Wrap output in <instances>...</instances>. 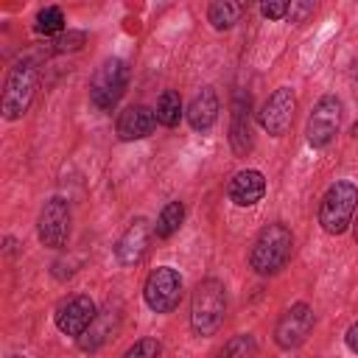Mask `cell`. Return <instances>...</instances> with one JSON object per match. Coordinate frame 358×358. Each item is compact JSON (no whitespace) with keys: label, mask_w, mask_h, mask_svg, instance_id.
<instances>
[{"label":"cell","mask_w":358,"mask_h":358,"mask_svg":"<svg viewBox=\"0 0 358 358\" xmlns=\"http://www.w3.org/2000/svg\"><path fill=\"white\" fill-rule=\"evenodd\" d=\"M291 255H294V232L282 221H274L257 232L249 249V268L260 277H274L288 266Z\"/></svg>","instance_id":"obj_1"},{"label":"cell","mask_w":358,"mask_h":358,"mask_svg":"<svg viewBox=\"0 0 358 358\" xmlns=\"http://www.w3.org/2000/svg\"><path fill=\"white\" fill-rule=\"evenodd\" d=\"M227 316V288L221 280L207 277L193 288L190 296V330L196 336H213Z\"/></svg>","instance_id":"obj_2"},{"label":"cell","mask_w":358,"mask_h":358,"mask_svg":"<svg viewBox=\"0 0 358 358\" xmlns=\"http://www.w3.org/2000/svg\"><path fill=\"white\" fill-rule=\"evenodd\" d=\"M36 81H39V70H36L34 59L14 62V67L6 76L3 101H0V112L6 120H20L28 112V106L36 95Z\"/></svg>","instance_id":"obj_3"},{"label":"cell","mask_w":358,"mask_h":358,"mask_svg":"<svg viewBox=\"0 0 358 358\" xmlns=\"http://www.w3.org/2000/svg\"><path fill=\"white\" fill-rule=\"evenodd\" d=\"M355 207H358V187L347 179L333 182L319 201V227L327 235H344L352 227Z\"/></svg>","instance_id":"obj_4"},{"label":"cell","mask_w":358,"mask_h":358,"mask_svg":"<svg viewBox=\"0 0 358 358\" xmlns=\"http://www.w3.org/2000/svg\"><path fill=\"white\" fill-rule=\"evenodd\" d=\"M126 87H129L126 62L123 59H106L90 81V101H92L95 109L112 112L117 106V101L126 95Z\"/></svg>","instance_id":"obj_5"},{"label":"cell","mask_w":358,"mask_h":358,"mask_svg":"<svg viewBox=\"0 0 358 358\" xmlns=\"http://www.w3.org/2000/svg\"><path fill=\"white\" fill-rule=\"evenodd\" d=\"M143 299L151 313H171L182 299V274L173 266H157L143 282Z\"/></svg>","instance_id":"obj_6"},{"label":"cell","mask_w":358,"mask_h":358,"mask_svg":"<svg viewBox=\"0 0 358 358\" xmlns=\"http://www.w3.org/2000/svg\"><path fill=\"white\" fill-rule=\"evenodd\" d=\"M70 201L62 196H50L36 218V238L48 249H64L70 241Z\"/></svg>","instance_id":"obj_7"},{"label":"cell","mask_w":358,"mask_h":358,"mask_svg":"<svg viewBox=\"0 0 358 358\" xmlns=\"http://www.w3.org/2000/svg\"><path fill=\"white\" fill-rule=\"evenodd\" d=\"M313 324H316L313 308L308 302H294L280 313L274 324V344L280 350H296L308 341V336L313 333Z\"/></svg>","instance_id":"obj_8"},{"label":"cell","mask_w":358,"mask_h":358,"mask_svg":"<svg viewBox=\"0 0 358 358\" xmlns=\"http://www.w3.org/2000/svg\"><path fill=\"white\" fill-rule=\"evenodd\" d=\"M338 123H341V101L336 95H322L316 101V106L308 115L305 123V140L313 148H327L333 143V137L338 134Z\"/></svg>","instance_id":"obj_9"},{"label":"cell","mask_w":358,"mask_h":358,"mask_svg":"<svg viewBox=\"0 0 358 358\" xmlns=\"http://www.w3.org/2000/svg\"><path fill=\"white\" fill-rule=\"evenodd\" d=\"M296 112V95L291 87H277L257 112V123L271 137H285Z\"/></svg>","instance_id":"obj_10"},{"label":"cell","mask_w":358,"mask_h":358,"mask_svg":"<svg viewBox=\"0 0 358 358\" xmlns=\"http://www.w3.org/2000/svg\"><path fill=\"white\" fill-rule=\"evenodd\" d=\"M98 316V308L92 302L90 294H73L67 296L56 313H53V322H56V330L62 336H73V338H81L87 333V327L95 322Z\"/></svg>","instance_id":"obj_11"},{"label":"cell","mask_w":358,"mask_h":358,"mask_svg":"<svg viewBox=\"0 0 358 358\" xmlns=\"http://www.w3.org/2000/svg\"><path fill=\"white\" fill-rule=\"evenodd\" d=\"M229 109V145L238 157H246L252 151V95L238 90Z\"/></svg>","instance_id":"obj_12"},{"label":"cell","mask_w":358,"mask_h":358,"mask_svg":"<svg viewBox=\"0 0 358 358\" xmlns=\"http://www.w3.org/2000/svg\"><path fill=\"white\" fill-rule=\"evenodd\" d=\"M151 235H154L151 224H148L145 218H134V221L123 229V235L117 238V243H115V257H117V263H120V266H137V263L145 257V252H148Z\"/></svg>","instance_id":"obj_13"},{"label":"cell","mask_w":358,"mask_h":358,"mask_svg":"<svg viewBox=\"0 0 358 358\" xmlns=\"http://www.w3.org/2000/svg\"><path fill=\"white\" fill-rule=\"evenodd\" d=\"M227 196L235 207H255L266 196V176L257 168H243L229 179Z\"/></svg>","instance_id":"obj_14"},{"label":"cell","mask_w":358,"mask_h":358,"mask_svg":"<svg viewBox=\"0 0 358 358\" xmlns=\"http://www.w3.org/2000/svg\"><path fill=\"white\" fill-rule=\"evenodd\" d=\"M157 129V115H154V109H148V106H126L120 115H117V120H115V134L123 140V143H129V140H143V137H148L151 131Z\"/></svg>","instance_id":"obj_15"},{"label":"cell","mask_w":358,"mask_h":358,"mask_svg":"<svg viewBox=\"0 0 358 358\" xmlns=\"http://www.w3.org/2000/svg\"><path fill=\"white\" fill-rule=\"evenodd\" d=\"M187 123L193 131H210L218 120V95L213 87H201L190 103H187V112H185Z\"/></svg>","instance_id":"obj_16"},{"label":"cell","mask_w":358,"mask_h":358,"mask_svg":"<svg viewBox=\"0 0 358 358\" xmlns=\"http://www.w3.org/2000/svg\"><path fill=\"white\" fill-rule=\"evenodd\" d=\"M117 324H120V313H117L115 308L101 310V313L95 316V322L87 327V333L78 338V347H81L84 352H95V350H101V347L112 338V333L117 330Z\"/></svg>","instance_id":"obj_17"},{"label":"cell","mask_w":358,"mask_h":358,"mask_svg":"<svg viewBox=\"0 0 358 358\" xmlns=\"http://www.w3.org/2000/svg\"><path fill=\"white\" fill-rule=\"evenodd\" d=\"M246 11V6L243 3H232V0H215V3H210L207 6V22L215 28V31H229L238 20H241V14Z\"/></svg>","instance_id":"obj_18"},{"label":"cell","mask_w":358,"mask_h":358,"mask_svg":"<svg viewBox=\"0 0 358 358\" xmlns=\"http://www.w3.org/2000/svg\"><path fill=\"white\" fill-rule=\"evenodd\" d=\"M154 115H157V123L165 126V129L179 126V120H182V115H185V112H182V98H179V92H176V90H162V95L157 98Z\"/></svg>","instance_id":"obj_19"},{"label":"cell","mask_w":358,"mask_h":358,"mask_svg":"<svg viewBox=\"0 0 358 358\" xmlns=\"http://www.w3.org/2000/svg\"><path fill=\"white\" fill-rule=\"evenodd\" d=\"M182 221H185V204H182V201H168V204L159 210V215H157L154 235H157L159 241H168L171 235L179 232Z\"/></svg>","instance_id":"obj_20"},{"label":"cell","mask_w":358,"mask_h":358,"mask_svg":"<svg viewBox=\"0 0 358 358\" xmlns=\"http://www.w3.org/2000/svg\"><path fill=\"white\" fill-rule=\"evenodd\" d=\"M215 358H257V341L252 333H238L224 341V347L215 352Z\"/></svg>","instance_id":"obj_21"},{"label":"cell","mask_w":358,"mask_h":358,"mask_svg":"<svg viewBox=\"0 0 358 358\" xmlns=\"http://www.w3.org/2000/svg\"><path fill=\"white\" fill-rule=\"evenodd\" d=\"M34 31L42 34V36H59L64 34V11L59 6H45L36 11V20H34Z\"/></svg>","instance_id":"obj_22"},{"label":"cell","mask_w":358,"mask_h":358,"mask_svg":"<svg viewBox=\"0 0 358 358\" xmlns=\"http://www.w3.org/2000/svg\"><path fill=\"white\" fill-rule=\"evenodd\" d=\"M84 42H87L84 31H67V34H59L48 42V53H73V50H81Z\"/></svg>","instance_id":"obj_23"},{"label":"cell","mask_w":358,"mask_h":358,"mask_svg":"<svg viewBox=\"0 0 358 358\" xmlns=\"http://www.w3.org/2000/svg\"><path fill=\"white\" fill-rule=\"evenodd\" d=\"M159 352H162L159 338L143 336V338H137V341L123 352V358H159Z\"/></svg>","instance_id":"obj_24"},{"label":"cell","mask_w":358,"mask_h":358,"mask_svg":"<svg viewBox=\"0 0 358 358\" xmlns=\"http://www.w3.org/2000/svg\"><path fill=\"white\" fill-rule=\"evenodd\" d=\"M313 14V3H288V14H285V20L288 22H294V25H302L308 17Z\"/></svg>","instance_id":"obj_25"},{"label":"cell","mask_w":358,"mask_h":358,"mask_svg":"<svg viewBox=\"0 0 358 358\" xmlns=\"http://www.w3.org/2000/svg\"><path fill=\"white\" fill-rule=\"evenodd\" d=\"M260 14L266 20H282L288 14V3L285 0H271V3H263L260 6Z\"/></svg>","instance_id":"obj_26"},{"label":"cell","mask_w":358,"mask_h":358,"mask_svg":"<svg viewBox=\"0 0 358 358\" xmlns=\"http://www.w3.org/2000/svg\"><path fill=\"white\" fill-rule=\"evenodd\" d=\"M344 344H347V350H350V352H355V355H358V319L347 327V333H344Z\"/></svg>","instance_id":"obj_27"},{"label":"cell","mask_w":358,"mask_h":358,"mask_svg":"<svg viewBox=\"0 0 358 358\" xmlns=\"http://www.w3.org/2000/svg\"><path fill=\"white\" fill-rule=\"evenodd\" d=\"M352 238H355V243H358V215L352 218Z\"/></svg>","instance_id":"obj_28"},{"label":"cell","mask_w":358,"mask_h":358,"mask_svg":"<svg viewBox=\"0 0 358 358\" xmlns=\"http://www.w3.org/2000/svg\"><path fill=\"white\" fill-rule=\"evenodd\" d=\"M352 137H358V120L352 123Z\"/></svg>","instance_id":"obj_29"},{"label":"cell","mask_w":358,"mask_h":358,"mask_svg":"<svg viewBox=\"0 0 358 358\" xmlns=\"http://www.w3.org/2000/svg\"><path fill=\"white\" fill-rule=\"evenodd\" d=\"M11 358H25V355H11Z\"/></svg>","instance_id":"obj_30"}]
</instances>
